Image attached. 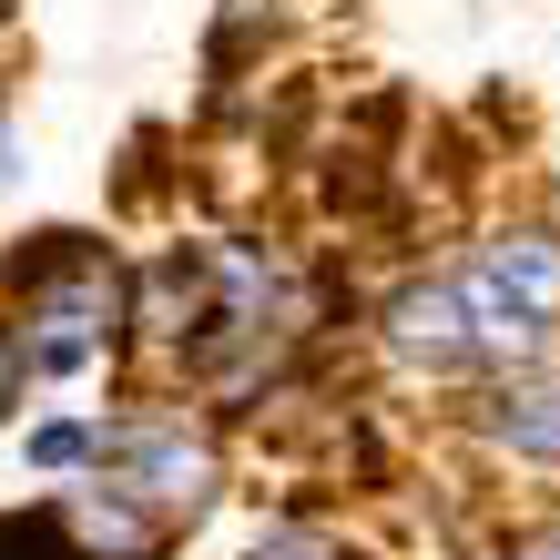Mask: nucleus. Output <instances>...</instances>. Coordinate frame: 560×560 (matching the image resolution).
Returning <instances> with one entry per match:
<instances>
[{
  "label": "nucleus",
  "instance_id": "nucleus-3",
  "mask_svg": "<svg viewBox=\"0 0 560 560\" xmlns=\"http://www.w3.org/2000/svg\"><path fill=\"white\" fill-rule=\"evenodd\" d=\"M377 347L408 377H479V326H469V295H458V266L387 285L377 295Z\"/></svg>",
  "mask_w": 560,
  "mask_h": 560
},
{
  "label": "nucleus",
  "instance_id": "nucleus-5",
  "mask_svg": "<svg viewBox=\"0 0 560 560\" xmlns=\"http://www.w3.org/2000/svg\"><path fill=\"white\" fill-rule=\"evenodd\" d=\"M479 439H489V448H510V458H540V469H560V357L489 377V398H479Z\"/></svg>",
  "mask_w": 560,
  "mask_h": 560
},
{
  "label": "nucleus",
  "instance_id": "nucleus-6",
  "mask_svg": "<svg viewBox=\"0 0 560 560\" xmlns=\"http://www.w3.org/2000/svg\"><path fill=\"white\" fill-rule=\"evenodd\" d=\"M479 266L500 276L520 306H540L560 326V235H550V224H500V235L479 245Z\"/></svg>",
  "mask_w": 560,
  "mask_h": 560
},
{
  "label": "nucleus",
  "instance_id": "nucleus-8",
  "mask_svg": "<svg viewBox=\"0 0 560 560\" xmlns=\"http://www.w3.org/2000/svg\"><path fill=\"white\" fill-rule=\"evenodd\" d=\"M92 448H103V418H51V428H31V469H92Z\"/></svg>",
  "mask_w": 560,
  "mask_h": 560
},
{
  "label": "nucleus",
  "instance_id": "nucleus-2",
  "mask_svg": "<svg viewBox=\"0 0 560 560\" xmlns=\"http://www.w3.org/2000/svg\"><path fill=\"white\" fill-rule=\"evenodd\" d=\"M92 469L122 479V489H143V500L174 510V520H205V510L224 500V448H214V428H184V418H113L103 448H92Z\"/></svg>",
  "mask_w": 560,
  "mask_h": 560
},
{
  "label": "nucleus",
  "instance_id": "nucleus-1",
  "mask_svg": "<svg viewBox=\"0 0 560 560\" xmlns=\"http://www.w3.org/2000/svg\"><path fill=\"white\" fill-rule=\"evenodd\" d=\"M0 276L21 295V347L42 377H82L133 337V276L103 255V235H72V224L21 235V255Z\"/></svg>",
  "mask_w": 560,
  "mask_h": 560
},
{
  "label": "nucleus",
  "instance_id": "nucleus-7",
  "mask_svg": "<svg viewBox=\"0 0 560 560\" xmlns=\"http://www.w3.org/2000/svg\"><path fill=\"white\" fill-rule=\"evenodd\" d=\"M0 560H82V550H72V520H61V500L0 510Z\"/></svg>",
  "mask_w": 560,
  "mask_h": 560
},
{
  "label": "nucleus",
  "instance_id": "nucleus-11",
  "mask_svg": "<svg viewBox=\"0 0 560 560\" xmlns=\"http://www.w3.org/2000/svg\"><path fill=\"white\" fill-rule=\"evenodd\" d=\"M500 560H560V520H530V530H510Z\"/></svg>",
  "mask_w": 560,
  "mask_h": 560
},
{
  "label": "nucleus",
  "instance_id": "nucleus-12",
  "mask_svg": "<svg viewBox=\"0 0 560 560\" xmlns=\"http://www.w3.org/2000/svg\"><path fill=\"white\" fill-rule=\"evenodd\" d=\"M0 133H11V82H0Z\"/></svg>",
  "mask_w": 560,
  "mask_h": 560
},
{
  "label": "nucleus",
  "instance_id": "nucleus-4",
  "mask_svg": "<svg viewBox=\"0 0 560 560\" xmlns=\"http://www.w3.org/2000/svg\"><path fill=\"white\" fill-rule=\"evenodd\" d=\"M61 520H72V550H82V560H163V550H174V530H184L174 510H153L143 489H122V479H103V469L61 500Z\"/></svg>",
  "mask_w": 560,
  "mask_h": 560
},
{
  "label": "nucleus",
  "instance_id": "nucleus-10",
  "mask_svg": "<svg viewBox=\"0 0 560 560\" xmlns=\"http://www.w3.org/2000/svg\"><path fill=\"white\" fill-rule=\"evenodd\" d=\"M21 377H31V347L11 337V326H0V418L21 408Z\"/></svg>",
  "mask_w": 560,
  "mask_h": 560
},
{
  "label": "nucleus",
  "instance_id": "nucleus-9",
  "mask_svg": "<svg viewBox=\"0 0 560 560\" xmlns=\"http://www.w3.org/2000/svg\"><path fill=\"white\" fill-rule=\"evenodd\" d=\"M255 560H347V540L326 530V520H276V530L255 540Z\"/></svg>",
  "mask_w": 560,
  "mask_h": 560
}]
</instances>
